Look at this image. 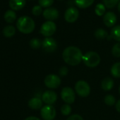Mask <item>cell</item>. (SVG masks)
Returning a JSON list of instances; mask_svg holds the SVG:
<instances>
[{
    "label": "cell",
    "mask_w": 120,
    "mask_h": 120,
    "mask_svg": "<svg viewBox=\"0 0 120 120\" xmlns=\"http://www.w3.org/2000/svg\"><path fill=\"white\" fill-rule=\"evenodd\" d=\"M83 56L81 50L75 46L67 47L62 53L64 61L70 66L79 65L83 60Z\"/></svg>",
    "instance_id": "1"
},
{
    "label": "cell",
    "mask_w": 120,
    "mask_h": 120,
    "mask_svg": "<svg viewBox=\"0 0 120 120\" xmlns=\"http://www.w3.org/2000/svg\"><path fill=\"white\" fill-rule=\"evenodd\" d=\"M16 27L22 33L29 34L34 30L35 24L32 18L27 16H21L18 19L16 22Z\"/></svg>",
    "instance_id": "2"
},
{
    "label": "cell",
    "mask_w": 120,
    "mask_h": 120,
    "mask_svg": "<svg viewBox=\"0 0 120 120\" xmlns=\"http://www.w3.org/2000/svg\"><path fill=\"white\" fill-rule=\"evenodd\" d=\"M82 61L88 67L95 68L98 66L100 62V56L97 52L94 51H89L83 54Z\"/></svg>",
    "instance_id": "3"
},
{
    "label": "cell",
    "mask_w": 120,
    "mask_h": 120,
    "mask_svg": "<svg viewBox=\"0 0 120 120\" xmlns=\"http://www.w3.org/2000/svg\"><path fill=\"white\" fill-rule=\"evenodd\" d=\"M75 90L80 97L86 98L90 93V87L86 81L80 80L75 85Z\"/></svg>",
    "instance_id": "4"
},
{
    "label": "cell",
    "mask_w": 120,
    "mask_h": 120,
    "mask_svg": "<svg viewBox=\"0 0 120 120\" xmlns=\"http://www.w3.org/2000/svg\"><path fill=\"white\" fill-rule=\"evenodd\" d=\"M56 30V26L54 21H47L45 22L40 28V33L46 38H49L54 35Z\"/></svg>",
    "instance_id": "5"
},
{
    "label": "cell",
    "mask_w": 120,
    "mask_h": 120,
    "mask_svg": "<svg viewBox=\"0 0 120 120\" xmlns=\"http://www.w3.org/2000/svg\"><path fill=\"white\" fill-rule=\"evenodd\" d=\"M62 81L61 79L59 78L56 74H48L44 80V83L46 87L52 89H55L59 87V86L61 85Z\"/></svg>",
    "instance_id": "6"
},
{
    "label": "cell",
    "mask_w": 120,
    "mask_h": 120,
    "mask_svg": "<svg viewBox=\"0 0 120 120\" xmlns=\"http://www.w3.org/2000/svg\"><path fill=\"white\" fill-rule=\"evenodd\" d=\"M61 98L67 104H72L76 100L75 92L70 87H64L61 91Z\"/></svg>",
    "instance_id": "7"
},
{
    "label": "cell",
    "mask_w": 120,
    "mask_h": 120,
    "mask_svg": "<svg viewBox=\"0 0 120 120\" xmlns=\"http://www.w3.org/2000/svg\"><path fill=\"white\" fill-rule=\"evenodd\" d=\"M40 115L44 120H53L56 116V109L52 105H47L41 108Z\"/></svg>",
    "instance_id": "8"
},
{
    "label": "cell",
    "mask_w": 120,
    "mask_h": 120,
    "mask_svg": "<svg viewBox=\"0 0 120 120\" xmlns=\"http://www.w3.org/2000/svg\"><path fill=\"white\" fill-rule=\"evenodd\" d=\"M42 47L45 52L52 53L56 50L57 42L52 38H45L42 42Z\"/></svg>",
    "instance_id": "9"
},
{
    "label": "cell",
    "mask_w": 120,
    "mask_h": 120,
    "mask_svg": "<svg viewBox=\"0 0 120 120\" xmlns=\"http://www.w3.org/2000/svg\"><path fill=\"white\" fill-rule=\"evenodd\" d=\"M79 16V11L75 7L68 8L64 14V19L67 22L72 23L77 21Z\"/></svg>",
    "instance_id": "10"
},
{
    "label": "cell",
    "mask_w": 120,
    "mask_h": 120,
    "mask_svg": "<svg viewBox=\"0 0 120 120\" xmlns=\"http://www.w3.org/2000/svg\"><path fill=\"white\" fill-rule=\"evenodd\" d=\"M42 100L47 105H52L57 100V95L54 91L46 90L42 95Z\"/></svg>",
    "instance_id": "11"
},
{
    "label": "cell",
    "mask_w": 120,
    "mask_h": 120,
    "mask_svg": "<svg viewBox=\"0 0 120 120\" xmlns=\"http://www.w3.org/2000/svg\"><path fill=\"white\" fill-rule=\"evenodd\" d=\"M42 14H43L44 18L46 20L49 21H52L57 19L59 16V13L58 10L54 7H49V8L45 9L43 11Z\"/></svg>",
    "instance_id": "12"
},
{
    "label": "cell",
    "mask_w": 120,
    "mask_h": 120,
    "mask_svg": "<svg viewBox=\"0 0 120 120\" xmlns=\"http://www.w3.org/2000/svg\"><path fill=\"white\" fill-rule=\"evenodd\" d=\"M102 19L105 25L108 28L114 26L116 23V16L115 14L112 11H108L105 13L103 16Z\"/></svg>",
    "instance_id": "13"
},
{
    "label": "cell",
    "mask_w": 120,
    "mask_h": 120,
    "mask_svg": "<svg viewBox=\"0 0 120 120\" xmlns=\"http://www.w3.org/2000/svg\"><path fill=\"white\" fill-rule=\"evenodd\" d=\"M114 80L110 77L105 78L101 82V88L105 91H109L114 87Z\"/></svg>",
    "instance_id": "14"
},
{
    "label": "cell",
    "mask_w": 120,
    "mask_h": 120,
    "mask_svg": "<svg viewBox=\"0 0 120 120\" xmlns=\"http://www.w3.org/2000/svg\"><path fill=\"white\" fill-rule=\"evenodd\" d=\"M28 105L32 109H39L42 108V100L39 98H33L28 101Z\"/></svg>",
    "instance_id": "15"
},
{
    "label": "cell",
    "mask_w": 120,
    "mask_h": 120,
    "mask_svg": "<svg viewBox=\"0 0 120 120\" xmlns=\"http://www.w3.org/2000/svg\"><path fill=\"white\" fill-rule=\"evenodd\" d=\"M26 5V0H9V6L14 10H20Z\"/></svg>",
    "instance_id": "16"
},
{
    "label": "cell",
    "mask_w": 120,
    "mask_h": 120,
    "mask_svg": "<svg viewBox=\"0 0 120 120\" xmlns=\"http://www.w3.org/2000/svg\"><path fill=\"white\" fill-rule=\"evenodd\" d=\"M95 0H74L76 5L80 9H86L90 7Z\"/></svg>",
    "instance_id": "17"
},
{
    "label": "cell",
    "mask_w": 120,
    "mask_h": 120,
    "mask_svg": "<svg viewBox=\"0 0 120 120\" xmlns=\"http://www.w3.org/2000/svg\"><path fill=\"white\" fill-rule=\"evenodd\" d=\"M3 35L7 37V38H11L12 36H14L16 33V28L14 26H7L3 28L2 30Z\"/></svg>",
    "instance_id": "18"
},
{
    "label": "cell",
    "mask_w": 120,
    "mask_h": 120,
    "mask_svg": "<svg viewBox=\"0 0 120 120\" xmlns=\"http://www.w3.org/2000/svg\"><path fill=\"white\" fill-rule=\"evenodd\" d=\"M110 36L114 40L120 42V25L112 28L110 32Z\"/></svg>",
    "instance_id": "19"
},
{
    "label": "cell",
    "mask_w": 120,
    "mask_h": 120,
    "mask_svg": "<svg viewBox=\"0 0 120 120\" xmlns=\"http://www.w3.org/2000/svg\"><path fill=\"white\" fill-rule=\"evenodd\" d=\"M4 18L5 19V21L8 23H13L16 18V14L15 13V11L14 10H7L4 16Z\"/></svg>",
    "instance_id": "20"
},
{
    "label": "cell",
    "mask_w": 120,
    "mask_h": 120,
    "mask_svg": "<svg viewBox=\"0 0 120 120\" xmlns=\"http://www.w3.org/2000/svg\"><path fill=\"white\" fill-rule=\"evenodd\" d=\"M110 73L114 78H120V62H116L112 66Z\"/></svg>",
    "instance_id": "21"
},
{
    "label": "cell",
    "mask_w": 120,
    "mask_h": 120,
    "mask_svg": "<svg viewBox=\"0 0 120 120\" xmlns=\"http://www.w3.org/2000/svg\"><path fill=\"white\" fill-rule=\"evenodd\" d=\"M94 35H95V37L98 40H101L105 39V38L107 37L108 34H107V32L105 30H104V29H102V28H98V29L95 31Z\"/></svg>",
    "instance_id": "22"
},
{
    "label": "cell",
    "mask_w": 120,
    "mask_h": 120,
    "mask_svg": "<svg viewBox=\"0 0 120 120\" xmlns=\"http://www.w3.org/2000/svg\"><path fill=\"white\" fill-rule=\"evenodd\" d=\"M105 10H106V7L105 6L102 4V3H99L95 6V13L97 16H102L105 15Z\"/></svg>",
    "instance_id": "23"
},
{
    "label": "cell",
    "mask_w": 120,
    "mask_h": 120,
    "mask_svg": "<svg viewBox=\"0 0 120 120\" xmlns=\"http://www.w3.org/2000/svg\"><path fill=\"white\" fill-rule=\"evenodd\" d=\"M120 0H102L103 4L105 6V7L109 9L114 8L116 5H118Z\"/></svg>",
    "instance_id": "24"
},
{
    "label": "cell",
    "mask_w": 120,
    "mask_h": 120,
    "mask_svg": "<svg viewBox=\"0 0 120 120\" xmlns=\"http://www.w3.org/2000/svg\"><path fill=\"white\" fill-rule=\"evenodd\" d=\"M29 44L31 48L37 49L42 46V41L38 38H33L30 40Z\"/></svg>",
    "instance_id": "25"
},
{
    "label": "cell",
    "mask_w": 120,
    "mask_h": 120,
    "mask_svg": "<svg viewBox=\"0 0 120 120\" xmlns=\"http://www.w3.org/2000/svg\"><path fill=\"white\" fill-rule=\"evenodd\" d=\"M104 102L108 106H112L116 104V99L112 95H107L104 98Z\"/></svg>",
    "instance_id": "26"
},
{
    "label": "cell",
    "mask_w": 120,
    "mask_h": 120,
    "mask_svg": "<svg viewBox=\"0 0 120 120\" xmlns=\"http://www.w3.org/2000/svg\"><path fill=\"white\" fill-rule=\"evenodd\" d=\"M112 54L114 57H120V42L116 43L112 49Z\"/></svg>",
    "instance_id": "27"
},
{
    "label": "cell",
    "mask_w": 120,
    "mask_h": 120,
    "mask_svg": "<svg viewBox=\"0 0 120 120\" xmlns=\"http://www.w3.org/2000/svg\"><path fill=\"white\" fill-rule=\"evenodd\" d=\"M61 112L64 116H68L71 112V107L69 104H65L61 107Z\"/></svg>",
    "instance_id": "28"
},
{
    "label": "cell",
    "mask_w": 120,
    "mask_h": 120,
    "mask_svg": "<svg viewBox=\"0 0 120 120\" xmlns=\"http://www.w3.org/2000/svg\"><path fill=\"white\" fill-rule=\"evenodd\" d=\"M38 2L40 4V6L47 9L52 5V4L54 3V0H38Z\"/></svg>",
    "instance_id": "29"
},
{
    "label": "cell",
    "mask_w": 120,
    "mask_h": 120,
    "mask_svg": "<svg viewBox=\"0 0 120 120\" xmlns=\"http://www.w3.org/2000/svg\"><path fill=\"white\" fill-rule=\"evenodd\" d=\"M42 12V7L40 5H35L32 9V13L35 16H39L41 14Z\"/></svg>",
    "instance_id": "30"
},
{
    "label": "cell",
    "mask_w": 120,
    "mask_h": 120,
    "mask_svg": "<svg viewBox=\"0 0 120 120\" xmlns=\"http://www.w3.org/2000/svg\"><path fill=\"white\" fill-rule=\"evenodd\" d=\"M69 73V69L67 67H62L59 69V74L61 76H66Z\"/></svg>",
    "instance_id": "31"
},
{
    "label": "cell",
    "mask_w": 120,
    "mask_h": 120,
    "mask_svg": "<svg viewBox=\"0 0 120 120\" xmlns=\"http://www.w3.org/2000/svg\"><path fill=\"white\" fill-rule=\"evenodd\" d=\"M67 120H83V119L81 115L77 114H74L69 116Z\"/></svg>",
    "instance_id": "32"
},
{
    "label": "cell",
    "mask_w": 120,
    "mask_h": 120,
    "mask_svg": "<svg viewBox=\"0 0 120 120\" xmlns=\"http://www.w3.org/2000/svg\"><path fill=\"white\" fill-rule=\"evenodd\" d=\"M115 108H116V111L120 113V100H119L116 102V104H115Z\"/></svg>",
    "instance_id": "33"
},
{
    "label": "cell",
    "mask_w": 120,
    "mask_h": 120,
    "mask_svg": "<svg viewBox=\"0 0 120 120\" xmlns=\"http://www.w3.org/2000/svg\"><path fill=\"white\" fill-rule=\"evenodd\" d=\"M24 120H40L39 118L36 117V116H28L27 118H26Z\"/></svg>",
    "instance_id": "34"
},
{
    "label": "cell",
    "mask_w": 120,
    "mask_h": 120,
    "mask_svg": "<svg viewBox=\"0 0 120 120\" xmlns=\"http://www.w3.org/2000/svg\"><path fill=\"white\" fill-rule=\"evenodd\" d=\"M118 11H119V12L120 13V2H119V3L118 4Z\"/></svg>",
    "instance_id": "35"
},
{
    "label": "cell",
    "mask_w": 120,
    "mask_h": 120,
    "mask_svg": "<svg viewBox=\"0 0 120 120\" xmlns=\"http://www.w3.org/2000/svg\"><path fill=\"white\" fill-rule=\"evenodd\" d=\"M119 94H120V86H119Z\"/></svg>",
    "instance_id": "36"
},
{
    "label": "cell",
    "mask_w": 120,
    "mask_h": 120,
    "mask_svg": "<svg viewBox=\"0 0 120 120\" xmlns=\"http://www.w3.org/2000/svg\"><path fill=\"white\" fill-rule=\"evenodd\" d=\"M61 1H62V0H61Z\"/></svg>",
    "instance_id": "37"
}]
</instances>
